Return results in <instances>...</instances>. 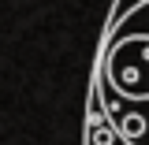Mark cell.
<instances>
[{"instance_id":"cell-1","label":"cell","mask_w":149,"mask_h":145,"mask_svg":"<svg viewBox=\"0 0 149 145\" xmlns=\"http://www.w3.org/2000/svg\"><path fill=\"white\" fill-rule=\"evenodd\" d=\"M93 97L123 145H149V0L112 22Z\"/></svg>"}]
</instances>
